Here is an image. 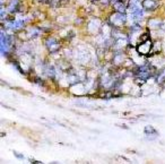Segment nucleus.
I'll return each instance as SVG.
<instances>
[{"instance_id": "obj_1", "label": "nucleus", "mask_w": 165, "mask_h": 164, "mask_svg": "<svg viewBox=\"0 0 165 164\" xmlns=\"http://www.w3.org/2000/svg\"><path fill=\"white\" fill-rule=\"evenodd\" d=\"M150 48H152V43H150L149 41H146L145 43L140 44V47L138 48V51L142 54H147V53H149Z\"/></svg>"}]
</instances>
